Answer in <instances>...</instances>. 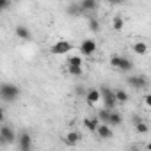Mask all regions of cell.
I'll return each instance as SVG.
<instances>
[{"label":"cell","instance_id":"obj_25","mask_svg":"<svg viewBox=\"0 0 151 151\" xmlns=\"http://www.w3.org/2000/svg\"><path fill=\"white\" fill-rule=\"evenodd\" d=\"M11 2H13V0H0V13H4L6 9H9Z\"/></svg>","mask_w":151,"mask_h":151},{"label":"cell","instance_id":"obj_18","mask_svg":"<svg viewBox=\"0 0 151 151\" xmlns=\"http://www.w3.org/2000/svg\"><path fill=\"white\" fill-rule=\"evenodd\" d=\"M68 73L71 75V77H82L84 69H82V66H69L68 64Z\"/></svg>","mask_w":151,"mask_h":151},{"label":"cell","instance_id":"obj_27","mask_svg":"<svg viewBox=\"0 0 151 151\" xmlns=\"http://www.w3.org/2000/svg\"><path fill=\"white\" fill-rule=\"evenodd\" d=\"M77 94H78V96H82V98H86V94H87V91H86L84 87H78V89H77Z\"/></svg>","mask_w":151,"mask_h":151},{"label":"cell","instance_id":"obj_10","mask_svg":"<svg viewBox=\"0 0 151 151\" xmlns=\"http://www.w3.org/2000/svg\"><path fill=\"white\" fill-rule=\"evenodd\" d=\"M82 13H94L98 9V0H80L78 2Z\"/></svg>","mask_w":151,"mask_h":151},{"label":"cell","instance_id":"obj_15","mask_svg":"<svg viewBox=\"0 0 151 151\" xmlns=\"http://www.w3.org/2000/svg\"><path fill=\"white\" fill-rule=\"evenodd\" d=\"M121 123H123V117H121V114H119V112H116V110H110L107 124H110V126H119Z\"/></svg>","mask_w":151,"mask_h":151},{"label":"cell","instance_id":"obj_20","mask_svg":"<svg viewBox=\"0 0 151 151\" xmlns=\"http://www.w3.org/2000/svg\"><path fill=\"white\" fill-rule=\"evenodd\" d=\"M114 96H116V101H117V103H126V101H128V94H126L123 89L114 91Z\"/></svg>","mask_w":151,"mask_h":151},{"label":"cell","instance_id":"obj_19","mask_svg":"<svg viewBox=\"0 0 151 151\" xmlns=\"http://www.w3.org/2000/svg\"><path fill=\"white\" fill-rule=\"evenodd\" d=\"M68 64L69 66H84V59H82V55H71V57H68Z\"/></svg>","mask_w":151,"mask_h":151},{"label":"cell","instance_id":"obj_17","mask_svg":"<svg viewBox=\"0 0 151 151\" xmlns=\"http://www.w3.org/2000/svg\"><path fill=\"white\" fill-rule=\"evenodd\" d=\"M133 52H135L137 55H146V53H147V45H146L144 41H137V43L133 45Z\"/></svg>","mask_w":151,"mask_h":151},{"label":"cell","instance_id":"obj_23","mask_svg":"<svg viewBox=\"0 0 151 151\" xmlns=\"http://www.w3.org/2000/svg\"><path fill=\"white\" fill-rule=\"evenodd\" d=\"M123 25H124L123 16H116V18L112 20V27H114V30H123Z\"/></svg>","mask_w":151,"mask_h":151},{"label":"cell","instance_id":"obj_28","mask_svg":"<svg viewBox=\"0 0 151 151\" xmlns=\"http://www.w3.org/2000/svg\"><path fill=\"white\" fill-rule=\"evenodd\" d=\"M109 4H112V6H119V4H123L124 0H107Z\"/></svg>","mask_w":151,"mask_h":151},{"label":"cell","instance_id":"obj_22","mask_svg":"<svg viewBox=\"0 0 151 151\" xmlns=\"http://www.w3.org/2000/svg\"><path fill=\"white\" fill-rule=\"evenodd\" d=\"M109 114H110V110H109V109H101V110L98 112V116H96V117H98V121H100V123H107V121H109Z\"/></svg>","mask_w":151,"mask_h":151},{"label":"cell","instance_id":"obj_29","mask_svg":"<svg viewBox=\"0 0 151 151\" xmlns=\"http://www.w3.org/2000/svg\"><path fill=\"white\" fill-rule=\"evenodd\" d=\"M0 119L4 121V110H2V109H0Z\"/></svg>","mask_w":151,"mask_h":151},{"label":"cell","instance_id":"obj_1","mask_svg":"<svg viewBox=\"0 0 151 151\" xmlns=\"http://www.w3.org/2000/svg\"><path fill=\"white\" fill-rule=\"evenodd\" d=\"M22 91L16 84H11V82H6L0 86V100H4L6 103H13L20 98Z\"/></svg>","mask_w":151,"mask_h":151},{"label":"cell","instance_id":"obj_6","mask_svg":"<svg viewBox=\"0 0 151 151\" xmlns=\"http://www.w3.org/2000/svg\"><path fill=\"white\" fill-rule=\"evenodd\" d=\"M96 50H98V45L94 39H84L80 43V55H84V57H91Z\"/></svg>","mask_w":151,"mask_h":151},{"label":"cell","instance_id":"obj_8","mask_svg":"<svg viewBox=\"0 0 151 151\" xmlns=\"http://www.w3.org/2000/svg\"><path fill=\"white\" fill-rule=\"evenodd\" d=\"M94 133H98V137H100V139H103V140H107V139H112V137H114V132H112L110 124H107V123H100Z\"/></svg>","mask_w":151,"mask_h":151},{"label":"cell","instance_id":"obj_14","mask_svg":"<svg viewBox=\"0 0 151 151\" xmlns=\"http://www.w3.org/2000/svg\"><path fill=\"white\" fill-rule=\"evenodd\" d=\"M66 14H68V16H73V18H77V16H80V14H84V13H82L78 2H73V4H69V6L66 7Z\"/></svg>","mask_w":151,"mask_h":151},{"label":"cell","instance_id":"obj_16","mask_svg":"<svg viewBox=\"0 0 151 151\" xmlns=\"http://www.w3.org/2000/svg\"><path fill=\"white\" fill-rule=\"evenodd\" d=\"M98 124H100V121H98V117H86L84 119V126L89 130V132H96V128H98Z\"/></svg>","mask_w":151,"mask_h":151},{"label":"cell","instance_id":"obj_5","mask_svg":"<svg viewBox=\"0 0 151 151\" xmlns=\"http://www.w3.org/2000/svg\"><path fill=\"white\" fill-rule=\"evenodd\" d=\"M50 50H52V53H55V55H64V53H68V52L73 50V45H71L69 41H66V39H59L57 43L52 45Z\"/></svg>","mask_w":151,"mask_h":151},{"label":"cell","instance_id":"obj_3","mask_svg":"<svg viewBox=\"0 0 151 151\" xmlns=\"http://www.w3.org/2000/svg\"><path fill=\"white\" fill-rule=\"evenodd\" d=\"M126 84L135 91H142L147 87V77H144V75H133V77L126 78Z\"/></svg>","mask_w":151,"mask_h":151},{"label":"cell","instance_id":"obj_11","mask_svg":"<svg viewBox=\"0 0 151 151\" xmlns=\"http://www.w3.org/2000/svg\"><path fill=\"white\" fill-rule=\"evenodd\" d=\"M14 34H16V37H20L22 41H30V39H32V32H30L29 27H25V25H18V27L14 29Z\"/></svg>","mask_w":151,"mask_h":151},{"label":"cell","instance_id":"obj_30","mask_svg":"<svg viewBox=\"0 0 151 151\" xmlns=\"http://www.w3.org/2000/svg\"><path fill=\"white\" fill-rule=\"evenodd\" d=\"M0 126H2V119H0Z\"/></svg>","mask_w":151,"mask_h":151},{"label":"cell","instance_id":"obj_4","mask_svg":"<svg viewBox=\"0 0 151 151\" xmlns=\"http://www.w3.org/2000/svg\"><path fill=\"white\" fill-rule=\"evenodd\" d=\"M100 94L103 98V103H105V109L109 110H114L117 107V101H116V96H114V91L109 89V87H101L100 89Z\"/></svg>","mask_w":151,"mask_h":151},{"label":"cell","instance_id":"obj_7","mask_svg":"<svg viewBox=\"0 0 151 151\" xmlns=\"http://www.w3.org/2000/svg\"><path fill=\"white\" fill-rule=\"evenodd\" d=\"M16 140H18V147L22 151H29L32 147V137L29 132H22L20 135H16Z\"/></svg>","mask_w":151,"mask_h":151},{"label":"cell","instance_id":"obj_12","mask_svg":"<svg viewBox=\"0 0 151 151\" xmlns=\"http://www.w3.org/2000/svg\"><path fill=\"white\" fill-rule=\"evenodd\" d=\"M86 100H87V103L93 107V105H96L100 100H101V94H100V89H91V91H87V94H86Z\"/></svg>","mask_w":151,"mask_h":151},{"label":"cell","instance_id":"obj_24","mask_svg":"<svg viewBox=\"0 0 151 151\" xmlns=\"http://www.w3.org/2000/svg\"><path fill=\"white\" fill-rule=\"evenodd\" d=\"M100 29H101V27H100V22H98V20H94V18L89 20V30H91V32L96 34V32H100Z\"/></svg>","mask_w":151,"mask_h":151},{"label":"cell","instance_id":"obj_26","mask_svg":"<svg viewBox=\"0 0 151 151\" xmlns=\"http://www.w3.org/2000/svg\"><path fill=\"white\" fill-rule=\"evenodd\" d=\"M144 105H146L147 109L151 107V94H146V96H144Z\"/></svg>","mask_w":151,"mask_h":151},{"label":"cell","instance_id":"obj_2","mask_svg":"<svg viewBox=\"0 0 151 151\" xmlns=\"http://www.w3.org/2000/svg\"><path fill=\"white\" fill-rule=\"evenodd\" d=\"M16 142V132H14V128L13 126H9V124H2L0 126V144L2 146H11V144H14Z\"/></svg>","mask_w":151,"mask_h":151},{"label":"cell","instance_id":"obj_21","mask_svg":"<svg viewBox=\"0 0 151 151\" xmlns=\"http://www.w3.org/2000/svg\"><path fill=\"white\" fill-rule=\"evenodd\" d=\"M135 132H137V133H147V132H149V126H147V123H144V121H139V123H135Z\"/></svg>","mask_w":151,"mask_h":151},{"label":"cell","instance_id":"obj_13","mask_svg":"<svg viewBox=\"0 0 151 151\" xmlns=\"http://www.w3.org/2000/svg\"><path fill=\"white\" fill-rule=\"evenodd\" d=\"M132 68H133V62H132L128 57H121V55H119V62H117V68H116V69L126 73V71H130Z\"/></svg>","mask_w":151,"mask_h":151},{"label":"cell","instance_id":"obj_9","mask_svg":"<svg viewBox=\"0 0 151 151\" xmlns=\"http://www.w3.org/2000/svg\"><path fill=\"white\" fill-rule=\"evenodd\" d=\"M80 140H82V135H80L78 132H68V133L64 135V139H62V142H64L66 146H69V147L77 146Z\"/></svg>","mask_w":151,"mask_h":151}]
</instances>
